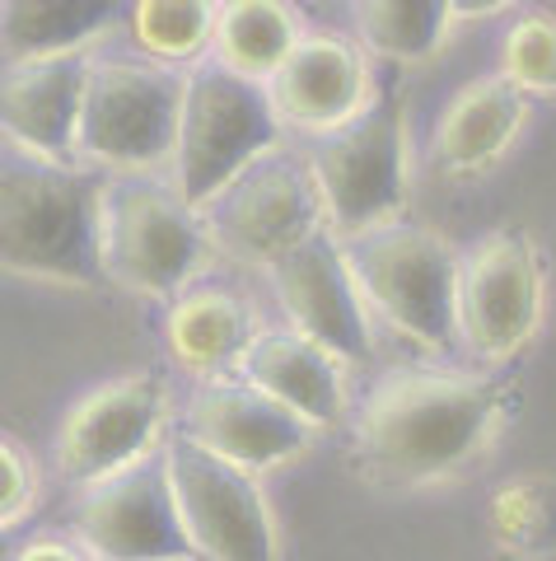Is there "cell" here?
<instances>
[{
	"instance_id": "obj_24",
	"label": "cell",
	"mask_w": 556,
	"mask_h": 561,
	"mask_svg": "<svg viewBox=\"0 0 556 561\" xmlns=\"http://www.w3.org/2000/svg\"><path fill=\"white\" fill-rule=\"evenodd\" d=\"M500 80H510L519 94H556V14H514L500 38Z\"/></svg>"
},
{
	"instance_id": "obj_10",
	"label": "cell",
	"mask_w": 556,
	"mask_h": 561,
	"mask_svg": "<svg viewBox=\"0 0 556 561\" xmlns=\"http://www.w3.org/2000/svg\"><path fill=\"white\" fill-rule=\"evenodd\" d=\"M206 262V230L173 187L127 179L108 192V276L150 300H178Z\"/></svg>"
},
{
	"instance_id": "obj_26",
	"label": "cell",
	"mask_w": 556,
	"mask_h": 561,
	"mask_svg": "<svg viewBox=\"0 0 556 561\" xmlns=\"http://www.w3.org/2000/svg\"><path fill=\"white\" fill-rule=\"evenodd\" d=\"M38 463H33V454L5 435V445H0V519H5V529H14L33 505H38Z\"/></svg>"
},
{
	"instance_id": "obj_4",
	"label": "cell",
	"mask_w": 556,
	"mask_h": 561,
	"mask_svg": "<svg viewBox=\"0 0 556 561\" xmlns=\"http://www.w3.org/2000/svg\"><path fill=\"white\" fill-rule=\"evenodd\" d=\"M187 76L136 57H103L90 66V99H84L80 150L94 164L117 173L173 169L183 131Z\"/></svg>"
},
{
	"instance_id": "obj_6",
	"label": "cell",
	"mask_w": 556,
	"mask_h": 561,
	"mask_svg": "<svg viewBox=\"0 0 556 561\" xmlns=\"http://www.w3.org/2000/svg\"><path fill=\"white\" fill-rule=\"evenodd\" d=\"M351 262L364 286V300L421 346H449L459 337V267L463 253H454L440 234L421 225H384V230L351 239Z\"/></svg>"
},
{
	"instance_id": "obj_18",
	"label": "cell",
	"mask_w": 556,
	"mask_h": 561,
	"mask_svg": "<svg viewBox=\"0 0 556 561\" xmlns=\"http://www.w3.org/2000/svg\"><path fill=\"white\" fill-rule=\"evenodd\" d=\"M346 370L333 351L300 337L294 328L263 332L253 346L248 365H243V383L263 389L271 402H281L304 426H333L346 412Z\"/></svg>"
},
{
	"instance_id": "obj_21",
	"label": "cell",
	"mask_w": 556,
	"mask_h": 561,
	"mask_svg": "<svg viewBox=\"0 0 556 561\" xmlns=\"http://www.w3.org/2000/svg\"><path fill=\"white\" fill-rule=\"evenodd\" d=\"M304 43L300 14L271 0H234L220 5V28H216V66L234 70L243 80L271 84L294 47Z\"/></svg>"
},
{
	"instance_id": "obj_17",
	"label": "cell",
	"mask_w": 556,
	"mask_h": 561,
	"mask_svg": "<svg viewBox=\"0 0 556 561\" xmlns=\"http://www.w3.org/2000/svg\"><path fill=\"white\" fill-rule=\"evenodd\" d=\"M257 313L243 305V295L224 286H193L164 313V342L173 365L206 383H224V375H243L257 346Z\"/></svg>"
},
{
	"instance_id": "obj_7",
	"label": "cell",
	"mask_w": 556,
	"mask_h": 561,
	"mask_svg": "<svg viewBox=\"0 0 556 561\" xmlns=\"http://www.w3.org/2000/svg\"><path fill=\"white\" fill-rule=\"evenodd\" d=\"M160 459L197 561H281V529L253 472L224 463L193 435L169 440Z\"/></svg>"
},
{
	"instance_id": "obj_11",
	"label": "cell",
	"mask_w": 556,
	"mask_h": 561,
	"mask_svg": "<svg viewBox=\"0 0 556 561\" xmlns=\"http://www.w3.org/2000/svg\"><path fill=\"white\" fill-rule=\"evenodd\" d=\"M211 216V234L224 253H234L257 267H281L290 253L314 243L327 225L323 192L314 183L309 164L271 160L257 164L239 187L206 210Z\"/></svg>"
},
{
	"instance_id": "obj_1",
	"label": "cell",
	"mask_w": 556,
	"mask_h": 561,
	"mask_svg": "<svg viewBox=\"0 0 556 561\" xmlns=\"http://www.w3.org/2000/svg\"><path fill=\"white\" fill-rule=\"evenodd\" d=\"M506 421V389L459 370H393L364 393L356 449L389 482H440L467 468Z\"/></svg>"
},
{
	"instance_id": "obj_15",
	"label": "cell",
	"mask_w": 556,
	"mask_h": 561,
	"mask_svg": "<svg viewBox=\"0 0 556 561\" xmlns=\"http://www.w3.org/2000/svg\"><path fill=\"white\" fill-rule=\"evenodd\" d=\"M197 445L243 472H271L309 449V426L253 383H201L187 402V431Z\"/></svg>"
},
{
	"instance_id": "obj_23",
	"label": "cell",
	"mask_w": 556,
	"mask_h": 561,
	"mask_svg": "<svg viewBox=\"0 0 556 561\" xmlns=\"http://www.w3.org/2000/svg\"><path fill=\"white\" fill-rule=\"evenodd\" d=\"M459 10L454 5H407V0H370L356 5V33L364 51H379L389 61H426L449 43Z\"/></svg>"
},
{
	"instance_id": "obj_8",
	"label": "cell",
	"mask_w": 556,
	"mask_h": 561,
	"mask_svg": "<svg viewBox=\"0 0 556 561\" xmlns=\"http://www.w3.org/2000/svg\"><path fill=\"white\" fill-rule=\"evenodd\" d=\"M547 267L529 234L496 230L463 253L459 267V337L482 360L519 356L543 328Z\"/></svg>"
},
{
	"instance_id": "obj_14",
	"label": "cell",
	"mask_w": 556,
	"mask_h": 561,
	"mask_svg": "<svg viewBox=\"0 0 556 561\" xmlns=\"http://www.w3.org/2000/svg\"><path fill=\"white\" fill-rule=\"evenodd\" d=\"M286 127L314 131L318 140L351 127L374 103V80L364 47L341 33H304L294 57L267 84Z\"/></svg>"
},
{
	"instance_id": "obj_3",
	"label": "cell",
	"mask_w": 556,
	"mask_h": 561,
	"mask_svg": "<svg viewBox=\"0 0 556 561\" xmlns=\"http://www.w3.org/2000/svg\"><path fill=\"white\" fill-rule=\"evenodd\" d=\"M286 122L276 113L271 90L243 80L234 70L206 61L187 70V103L178 154H173V192L197 216L211 210L224 192L239 187L257 164L271 160Z\"/></svg>"
},
{
	"instance_id": "obj_12",
	"label": "cell",
	"mask_w": 556,
	"mask_h": 561,
	"mask_svg": "<svg viewBox=\"0 0 556 561\" xmlns=\"http://www.w3.org/2000/svg\"><path fill=\"white\" fill-rule=\"evenodd\" d=\"M76 534L94 561H197L164 459L84 491Z\"/></svg>"
},
{
	"instance_id": "obj_20",
	"label": "cell",
	"mask_w": 556,
	"mask_h": 561,
	"mask_svg": "<svg viewBox=\"0 0 556 561\" xmlns=\"http://www.w3.org/2000/svg\"><path fill=\"white\" fill-rule=\"evenodd\" d=\"M117 24L113 5L99 0H10L0 10L5 28V66L51 61V57H84Z\"/></svg>"
},
{
	"instance_id": "obj_22",
	"label": "cell",
	"mask_w": 556,
	"mask_h": 561,
	"mask_svg": "<svg viewBox=\"0 0 556 561\" xmlns=\"http://www.w3.org/2000/svg\"><path fill=\"white\" fill-rule=\"evenodd\" d=\"M127 28L136 51H146V61L169 70H197V57L216 51L220 5H206V0H141V5L127 10Z\"/></svg>"
},
{
	"instance_id": "obj_9",
	"label": "cell",
	"mask_w": 556,
	"mask_h": 561,
	"mask_svg": "<svg viewBox=\"0 0 556 561\" xmlns=\"http://www.w3.org/2000/svg\"><path fill=\"white\" fill-rule=\"evenodd\" d=\"M169 421V389L154 375H121L113 383L90 389L71 412L61 416L57 440V472L66 482L94 491L121 472L150 463L160 449Z\"/></svg>"
},
{
	"instance_id": "obj_5",
	"label": "cell",
	"mask_w": 556,
	"mask_h": 561,
	"mask_svg": "<svg viewBox=\"0 0 556 561\" xmlns=\"http://www.w3.org/2000/svg\"><path fill=\"white\" fill-rule=\"evenodd\" d=\"M309 173L323 192L327 230H337L341 243L397 225V210L407 206V122L397 94H379L351 127L323 136Z\"/></svg>"
},
{
	"instance_id": "obj_2",
	"label": "cell",
	"mask_w": 556,
	"mask_h": 561,
	"mask_svg": "<svg viewBox=\"0 0 556 561\" xmlns=\"http://www.w3.org/2000/svg\"><path fill=\"white\" fill-rule=\"evenodd\" d=\"M108 183L71 164L10 154L0 187V253L14 276L94 286L108 276Z\"/></svg>"
},
{
	"instance_id": "obj_19",
	"label": "cell",
	"mask_w": 556,
	"mask_h": 561,
	"mask_svg": "<svg viewBox=\"0 0 556 561\" xmlns=\"http://www.w3.org/2000/svg\"><path fill=\"white\" fill-rule=\"evenodd\" d=\"M529 122V94L510 80H473L449 99L436 131H430V160L444 173H486L514 146Z\"/></svg>"
},
{
	"instance_id": "obj_13",
	"label": "cell",
	"mask_w": 556,
	"mask_h": 561,
	"mask_svg": "<svg viewBox=\"0 0 556 561\" xmlns=\"http://www.w3.org/2000/svg\"><path fill=\"white\" fill-rule=\"evenodd\" d=\"M271 290L300 337L333 351L341 365L370 360V300L341 239L318 234L300 253H290L281 267H271Z\"/></svg>"
},
{
	"instance_id": "obj_27",
	"label": "cell",
	"mask_w": 556,
	"mask_h": 561,
	"mask_svg": "<svg viewBox=\"0 0 556 561\" xmlns=\"http://www.w3.org/2000/svg\"><path fill=\"white\" fill-rule=\"evenodd\" d=\"M10 561H94V552L84 548L80 538L76 542L71 538H33Z\"/></svg>"
},
{
	"instance_id": "obj_16",
	"label": "cell",
	"mask_w": 556,
	"mask_h": 561,
	"mask_svg": "<svg viewBox=\"0 0 556 561\" xmlns=\"http://www.w3.org/2000/svg\"><path fill=\"white\" fill-rule=\"evenodd\" d=\"M90 57H51L5 66L0 117L14 154L43 164H66L80 150L84 99H90Z\"/></svg>"
},
{
	"instance_id": "obj_25",
	"label": "cell",
	"mask_w": 556,
	"mask_h": 561,
	"mask_svg": "<svg viewBox=\"0 0 556 561\" xmlns=\"http://www.w3.org/2000/svg\"><path fill=\"white\" fill-rule=\"evenodd\" d=\"M491 529L514 552L556 548V482H506L491 496Z\"/></svg>"
}]
</instances>
